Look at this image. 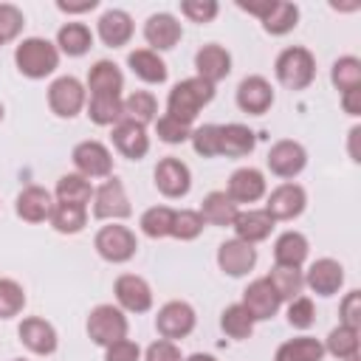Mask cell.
Masks as SVG:
<instances>
[{
  "label": "cell",
  "instance_id": "26",
  "mask_svg": "<svg viewBox=\"0 0 361 361\" xmlns=\"http://www.w3.org/2000/svg\"><path fill=\"white\" fill-rule=\"evenodd\" d=\"M121 87H124V73L118 71L116 62L99 59V62L90 65V71H87V90H90V96H102V93L121 96Z\"/></svg>",
  "mask_w": 361,
  "mask_h": 361
},
{
  "label": "cell",
  "instance_id": "19",
  "mask_svg": "<svg viewBox=\"0 0 361 361\" xmlns=\"http://www.w3.org/2000/svg\"><path fill=\"white\" fill-rule=\"evenodd\" d=\"M217 265L228 276H245L257 265V248L251 243L237 240V237L234 240H226L217 248Z\"/></svg>",
  "mask_w": 361,
  "mask_h": 361
},
{
  "label": "cell",
  "instance_id": "12",
  "mask_svg": "<svg viewBox=\"0 0 361 361\" xmlns=\"http://www.w3.org/2000/svg\"><path fill=\"white\" fill-rule=\"evenodd\" d=\"M113 293L124 313H147L152 307V288L138 274H121L113 282Z\"/></svg>",
  "mask_w": 361,
  "mask_h": 361
},
{
  "label": "cell",
  "instance_id": "10",
  "mask_svg": "<svg viewBox=\"0 0 361 361\" xmlns=\"http://www.w3.org/2000/svg\"><path fill=\"white\" fill-rule=\"evenodd\" d=\"M265 164H268L271 175H276V178H282V180H293V178L305 169L307 152H305V147H302L299 141L282 138V141H276V144L268 149Z\"/></svg>",
  "mask_w": 361,
  "mask_h": 361
},
{
  "label": "cell",
  "instance_id": "46",
  "mask_svg": "<svg viewBox=\"0 0 361 361\" xmlns=\"http://www.w3.org/2000/svg\"><path fill=\"white\" fill-rule=\"evenodd\" d=\"M23 25H25L23 11L14 3H0V45L17 39L20 31H23Z\"/></svg>",
  "mask_w": 361,
  "mask_h": 361
},
{
  "label": "cell",
  "instance_id": "57",
  "mask_svg": "<svg viewBox=\"0 0 361 361\" xmlns=\"http://www.w3.org/2000/svg\"><path fill=\"white\" fill-rule=\"evenodd\" d=\"M3 116H6V107H3V104H0V121H3Z\"/></svg>",
  "mask_w": 361,
  "mask_h": 361
},
{
  "label": "cell",
  "instance_id": "54",
  "mask_svg": "<svg viewBox=\"0 0 361 361\" xmlns=\"http://www.w3.org/2000/svg\"><path fill=\"white\" fill-rule=\"evenodd\" d=\"M96 6H99V0H82V3H65V0H59V3H56V8H59V11H68V14L93 11Z\"/></svg>",
  "mask_w": 361,
  "mask_h": 361
},
{
  "label": "cell",
  "instance_id": "2",
  "mask_svg": "<svg viewBox=\"0 0 361 361\" xmlns=\"http://www.w3.org/2000/svg\"><path fill=\"white\" fill-rule=\"evenodd\" d=\"M14 65L28 79H45L59 68V51L45 37H25L14 48Z\"/></svg>",
  "mask_w": 361,
  "mask_h": 361
},
{
  "label": "cell",
  "instance_id": "30",
  "mask_svg": "<svg viewBox=\"0 0 361 361\" xmlns=\"http://www.w3.org/2000/svg\"><path fill=\"white\" fill-rule=\"evenodd\" d=\"M254 144H257V135H254L251 127L237 124V121L220 124V155H226V158H243V155H248L254 149Z\"/></svg>",
  "mask_w": 361,
  "mask_h": 361
},
{
  "label": "cell",
  "instance_id": "58",
  "mask_svg": "<svg viewBox=\"0 0 361 361\" xmlns=\"http://www.w3.org/2000/svg\"><path fill=\"white\" fill-rule=\"evenodd\" d=\"M347 361H358V355H355V358H347Z\"/></svg>",
  "mask_w": 361,
  "mask_h": 361
},
{
  "label": "cell",
  "instance_id": "47",
  "mask_svg": "<svg viewBox=\"0 0 361 361\" xmlns=\"http://www.w3.org/2000/svg\"><path fill=\"white\" fill-rule=\"evenodd\" d=\"M155 130H158V138L164 144H183L192 135V127L189 124H183V121H178V118H172L166 113L155 118Z\"/></svg>",
  "mask_w": 361,
  "mask_h": 361
},
{
  "label": "cell",
  "instance_id": "36",
  "mask_svg": "<svg viewBox=\"0 0 361 361\" xmlns=\"http://www.w3.org/2000/svg\"><path fill=\"white\" fill-rule=\"evenodd\" d=\"M87 116H90V121L99 124V127H116V124L124 118V102H121V96H107V93L90 96V102H87Z\"/></svg>",
  "mask_w": 361,
  "mask_h": 361
},
{
  "label": "cell",
  "instance_id": "5",
  "mask_svg": "<svg viewBox=\"0 0 361 361\" xmlns=\"http://www.w3.org/2000/svg\"><path fill=\"white\" fill-rule=\"evenodd\" d=\"M127 316L118 305H96L90 313H87V322H85V330L90 336L93 344L99 347H110L113 341L118 338H127Z\"/></svg>",
  "mask_w": 361,
  "mask_h": 361
},
{
  "label": "cell",
  "instance_id": "3",
  "mask_svg": "<svg viewBox=\"0 0 361 361\" xmlns=\"http://www.w3.org/2000/svg\"><path fill=\"white\" fill-rule=\"evenodd\" d=\"M274 73L279 85H285L288 90H305L316 79V56L302 45H290L279 51L274 62Z\"/></svg>",
  "mask_w": 361,
  "mask_h": 361
},
{
  "label": "cell",
  "instance_id": "45",
  "mask_svg": "<svg viewBox=\"0 0 361 361\" xmlns=\"http://www.w3.org/2000/svg\"><path fill=\"white\" fill-rule=\"evenodd\" d=\"M189 141H192V149L197 155H203V158L220 155V124H200V127H195Z\"/></svg>",
  "mask_w": 361,
  "mask_h": 361
},
{
  "label": "cell",
  "instance_id": "32",
  "mask_svg": "<svg viewBox=\"0 0 361 361\" xmlns=\"http://www.w3.org/2000/svg\"><path fill=\"white\" fill-rule=\"evenodd\" d=\"M56 51L59 54H68V56H82L90 51L93 45V31L85 25V23H65L59 31H56Z\"/></svg>",
  "mask_w": 361,
  "mask_h": 361
},
{
  "label": "cell",
  "instance_id": "16",
  "mask_svg": "<svg viewBox=\"0 0 361 361\" xmlns=\"http://www.w3.org/2000/svg\"><path fill=\"white\" fill-rule=\"evenodd\" d=\"M17 336H20L23 347L31 350L34 355H51V353H56V344H59V336H56L54 324L39 319V316L23 319L20 327H17Z\"/></svg>",
  "mask_w": 361,
  "mask_h": 361
},
{
  "label": "cell",
  "instance_id": "27",
  "mask_svg": "<svg viewBox=\"0 0 361 361\" xmlns=\"http://www.w3.org/2000/svg\"><path fill=\"white\" fill-rule=\"evenodd\" d=\"M307 237L302 231H282L274 243V262L282 265V268H302L305 259H307Z\"/></svg>",
  "mask_w": 361,
  "mask_h": 361
},
{
  "label": "cell",
  "instance_id": "55",
  "mask_svg": "<svg viewBox=\"0 0 361 361\" xmlns=\"http://www.w3.org/2000/svg\"><path fill=\"white\" fill-rule=\"evenodd\" d=\"M358 135H361V127H353L350 130V158L358 164L361 161V152H358Z\"/></svg>",
  "mask_w": 361,
  "mask_h": 361
},
{
  "label": "cell",
  "instance_id": "22",
  "mask_svg": "<svg viewBox=\"0 0 361 361\" xmlns=\"http://www.w3.org/2000/svg\"><path fill=\"white\" fill-rule=\"evenodd\" d=\"M54 195L45 189V186H25L17 200H14V209H17V217L25 220V223H45L51 217V209H54Z\"/></svg>",
  "mask_w": 361,
  "mask_h": 361
},
{
  "label": "cell",
  "instance_id": "28",
  "mask_svg": "<svg viewBox=\"0 0 361 361\" xmlns=\"http://www.w3.org/2000/svg\"><path fill=\"white\" fill-rule=\"evenodd\" d=\"M127 65H130V71H133L141 82H147V85H164V82H166V62L161 59V54H155V51H149V48H135V51H130Z\"/></svg>",
  "mask_w": 361,
  "mask_h": 361
},
{
  "label": "cell",
  "instance_id": "29",
  "mask_svg": "<svg viewBox=\"0 0 361 361\" xmlns=\"http://www.w3.org/2000/svg\"><path fill=\"white\" fill-rule=\"evenodd\" d=\"M259 23H262V28L268 34L282 37V34H288V31L296 28V23H299V6L296 3H288V0H271L268 8H265V14L259 17Z\"/></svg>",
  "mask_w": 361,
  "mask_h": 361
},
{
  "label": "cell",
  "instance_id": "34",
  "mask_svg": "<svg viewBox=\"0 0 361 361\" xmlns=\"http://www.w3.org/2000/svg\"><path fill=\"white\" fill-rule=\"evenodd\" d=\"M56 203H73V206H87L93 200V183L79 175V172H68L56 180Z\"/></svg>",
  "mask_w": 361,
  "mask_h": 361
},
{
  "label": "cell",
  "instance_id": "24",
  "mask_svg": "<svg viewBox=\"0 0 361 361\" xmlns=\"http://www.w3.org/2000/svg\"><path fill=\"white\" fill-rule=\"evenodd\" d=\"M195 71L203 82L209 85H217L223 82L228 73H231V54L223 48V45H203L197 54H195Z\"/></svg>",
  "mask_w": 361,
  "mask_h": 361
},
{
  "label": "cell",
  "instance_id": "11",
  "mask_svg": "<svg viewBox=\"0 0 361 361\" xmlns=\"http://www.w3.org/2000/svg\"><path fill=\"white\" fill-rule=\"evenodd\" d=\"M305 206H307V195L293 180H285L276 189H271V195L265 200V212L274 217V223H279V220H296L305 212Z\"/></svg>",
  "mask_w": 361,
  "mask_h": 361
},
{
  "label": "cell",
  "instance_id": "41",
  "mask_svg": "<svg viewBox=\"0 0 361 361\" xmlns=\"http://www.w3.org/2000/svg\"><path fill=\"white\" fill-rule=\"evenodd\" d=\"M172 217H175V209H169V206H149L141 214L138 226H141V231L149 240H164V237L172 234Z\"/></svg>",
  "mask_w": 361,
  "mask_h": 361
},
{
  "label": "cell",
  "instance_id": "56",
  "mask_svg": "<svg viewBox=\"0 0 361 361\" xmlns=\"http://www.w3.org/2000/svg\"><path fill=\"white\" fill-rule=\"evenodd\" d=\"M183 361H217V358L209 355V353H192V355H186Z\"/></svg>",
  "mask_w": 361,
  "mask_h": 361
},
{
  "label": "cell",
  "instance_id": "4",
  "mask_svg": "<svg viewBox=\"0 0 361 361\" xmlns=\"http://www.w3.org/2000/svg\"><path fill=\"white\" fill-rule=\"evenodd\" d=\"M93 248L96 254L104 259V262H113V265H121V262H130L138 251V237L135 231H130L127 226L121 223H110V226H102L93 237Z\"/></svg>",
  "mask_w": 361,
  "mask_h": 361
},
{
  "label": "cell",
  "instance_id": "31",
  "mask_svg": "<svg viewBox=\"0 0 361 361\" xmlns=\"http://www.w3.org/2000/svg\"><path fill=\"white\" fill-rule=\"evenodd\" d=\"M322 358H324V347L313 336L288 338L274 353V361H322Z\"/></svg>",
  "mask_w": 361,
  "mask_h": 361
},
{
  "label": "cell",
  "instance_id": "18",
  "mask_svg": "<svg viewBox=\"0 0 361 361\" xmlns=\"http://www.w3.org/2000/svg\"><path fill=\"white\" fill-rule=\"evenodd\" d=\"M268 183H265V175L254 166H240L231 172L228 183H226V195L240 206V203H257L262 195H265Z\"/></svg>",
  "mask_w": 361,
  "mask_h": 361
},
{
  "label": "cell",
  "instance_id": "8",
  "mask_svg": "<svg viewBox=\"0 0 361 361\" xmlns=\"http://www.w3.org/2000/svg\"><path fill=\"white\" fill-rule=\"evenodd\" d=\"M195 307L183 299H172L166 305L158 307V316H155V330L161 338L166 341H178V338H186L192 330H195Z\"/></svg>",
  "mask_w": 361,
  "mask_h": 361
},
{
  "label": "cell",
  "instance_id": "53",
  "mask_svg": "<svg viewBox=\"0 0 361 361\" xmlns=\"http://www.w3.org/2000/svg\"><path fill=\"white\" fill-rule=\"evenodd\" d=\"M341 107L347 116H358L361 113V90H347L341 93Z\"/></svg>",
  "mask_w": 361,
  "mask_h": 361
},
{
  "label": "cell",
  "instance_id": "1",
  "mask_svg": "<svg viewBox=\"0 0 361 361\" xmlns=\"http://www.w3.org/2000/svg\"><path fill=\"white\" fill-rule=\"evenodd\" d=\"M214 99V85L203 82L200 76H189L183 82H178L169 96H166V116L183 121L192 127V121L197 118V113Z\"/></svg>",
  "mask_w": 361,
  "mask_h": 361
},
{
  "label": "cell",
  "instance_id": "52",
  "mask_svg": "<svg viewBox=\"0 0 361 361\" xmlns=\"http://www.w3.org/2000/svg\"><path fill=\"white\" fill-rule=\"evenodd\" d=\"M144 361H183V353L175 341H166V338H158L147 347L144 353Z\"/></svg>",
  "mask_w": 361,
  "mask_h": 361
},
{
  "label": "cell",
  "instance_id": "7",
  "mask_svg": "<svg viewBox=\"0 0 361 361\" xmlns=\"http://www.w3.org/2000/svg\"><path fill=\"white\" fill-rule=\"evenodd\" d=\"M87 104V87L76 76H56L48 85V107L59 118H73Z\"/></svg>",
  "mask_w": 361,
  "mask_h": 361
},
{
  "label": "cell",
  "instance_id": "15",
  "mask_svg": "<svg viewBox=\"0 0 361 361\" xmlns=\"http://www.w3.org/2000/svg\"><path fill=\"white\" fill-rule=\"evenodd\" d=\"M302 279H305V285H307L316 296H333V293H338L341 285H344V268H341L338 259L322 257V259L310 262V268L302 274Z\"/></svg>",
  "mask_w": 361,
  "mask_h": 361
},
{
  "label": "cell",
  "instance_id": "39",
  "mask_svg": "<svg viewBox=\"0 0 361 361\" xmlns=\"http://www.w3.org/2000/svg\"><path fill=\"white\" fill-rule=\"evenodd\" d=\"M121 102H124V118L127 121H135L141 127H147L158 116V102H155V96L149 90H133Z\"/></svg>",
  "mask_w": 361,
  "mask_h": 361
},
{
  "label": "cell",
  "instance_id": "13",
  "mask_svg": "<svg viewBox=\"0 0 361 361\" xmlns=\"http://www.w3.org/2000/svg\"><path fill=\"white\" fill-rule=\"evenodd\" d=\"M237 107L248 116H262L271 110L274 104V87L265 76L254 73V76H245L240 85H237Z\"/></svg>",
  "mask_w": 361,
  "mask_h": 361
},
{
  "label": "cell",
  "instance_id": "14",
  "mask_svg": "<svg viewBox=\"0 0 361 361\" xmlns=\"http://www.w3.org/2000/svg\"><path fill=\"white\" fill-rule=\"evenodd\" d=\"M155 186L164 197H186L192 189V172L180 158H161L155 166Z\"/></svg>",
  "mask_w": 361,
  "mask_h": 361
},
{
  "label": "cell",
  "instance_id": "59",
  "mask_svg": "<svg viewBox=\"0 0 361 361\" xmlns=\"http://www.w3.org/2000/svg\"><path fill=\"white\" fill-rule=\"evenodd\" d=\"M14 361H23V358H14Z\"/></svg>",
  "mask_w": 361,
  "mask_h": 361
},
{
  "label": "cell",
  "instance_id": "40",
  "mask_svg": "<svg viewBox=\"0 0 361 361\" xmlns=\"http://www.w3.org/2000/svg\"><path fill=\"white\" fill-rule=\"evenodd\" d=\"M330 79H333V85H336L338 93L361 90V59L358 56H338L333 62Z\"/></svg>",
  "mask_w": 361,
  "mask_h": 361
},
{
  "label": "cell",
  "instance_id": "50",
  "mask_svg": "<svg viewBox=\"0 0 361 361\" xmlns=\"http://www.w3.org/2000/svg\"><path fill=\"white\" fill-rule=\"evenodd\" d=\"M338 316H341L338 324L361 327V290L344 293V299H341V305H338Z\"/></svg>",
  "mask_w": 361,
  "mask_h": 361
},
{
  "label": "cell",
  "instance_id": "43",
  "mask_svg": "<svg viewBox=\"0 0 361 361\" xmlns=\"http://www.w3.org/2000/svg\"><path fill=\"white\" fill-rule=\"evenodd\" d=\"M25 307V290L17 279L0 276V319H14Z\"/></svg>",
  "mask_w": 361,
  "mask_h": 361
},
{
  "label": "cell",
  "instance_id": "33",
  "mask_svg": "<svg viewBox=\"0 0 361 361\" xmlns=\"http://www.w3.org/2000/svg\"><path fill=\"white\" fill-rule=\"evenodd\" d=\"M237 212H240V206L226 192H209L200 203V217L209 226H231Z\"/></svg>",
  "mask_w": 361,
  "mask_h": 361
},
{
  "label": "cell",
  "instance_id": "37",
  "mask_svg": "<svg viewBox=\"0 0 361 361\" xmlns=\"http://www.w3.org/2000/svg\"><path fill=\"white\" fill-rule=\"evenodd\" d=\"M48 223L59 234H79L87 223V206H73V203H54Z\"/></svg>",
  "mask_w": 361,
  "mask_h": 361
},
{
  "label": "cell",
  "instance_id": "48",
  "mask_svg": "<svg viewBox=\"0 0 361 361\" xmlns=\"http://www.w3.org/2000/svg\"><path fill=\"white\" fill-rule=\"evenodd\" d=\"M313 322H316L313 299H307V296H296V299L288 302V324H290V327H296V330H307Z\"/></svg>",
  "mask_w": 361,
  "mask_h": 361
},
{
  "label": "cell",
  "instance_id": "25",
  "mask_svg": "<svg viewBox=\"0 0 361 361\" xmlns=\"http://www.w3.org/2000/svg\"><path fill=\"white\" fill-rule=\"evenodd\" d=\"M274 226H276V223H274V217H271L265 209H245V212H237V217H234V223H231L237 240L251 243V245L268 240L271 231H274Z\"/></svg>",
  "mask_w": 361,
  "mask_h": 361
},
{
  "label": "cell",
  "instance_id": "23",
  "mask_svg": "<svg viewBox=\"0 0 361 361\" xmlns=\"http://www.w3.org/2000/svg\"><path fill=\"white\" fill-rule=\"evenodd\" d=\"M96 31H99V39L107 45V48H121L133 39V17L124 11V8H107L99 23H96Z\"/></svg>",
  "mask_w": 361,
  "mask_h": 361
},
{
  "label": "cell",
  "instance_id": "38",
  "mask_svg": "<svg viewBox=\"0 0 361 361\" xmlns=\"http://www.w3.org/2000/svg\"><path fill=\"white\" fill-rule=\"evenodd\" d=\"M265 279H268V285L274 288V293L279 296V302H290V299L302 296L305 279H302V271H299V268H282V265H274L271 274H268Z\"/></svg>",
  "mask_w": 361,
  "mask_h": 361
},
{
  "label": "cell",
  "instance_id": "17",
  "mask_svg": "<svg viewBox=\"0 0 361 361\" xmlns=\"http://www.w3.org/2000/svg\"><path fill=\"white\" fill-rule=\"evenodd\" d=\"M183 37V28L178 23V17L166 14V11H158V14H149L147 23H144V39L149 45V51H169L180 42Z\"/></svg>",
  "mask_w": 361,
  "mask_h": 361
},
{
  "label": "cell",
  "instance_id": "44",
  "mask_svg": "<svg viewBox=\"0 0 361 361\" xmlns=\"http://www.w3.org/2000/svg\"><path fill=\"white\" fill-rule=\"evenodd\" d=\"M203 226H206V223H203L200 212H195V209H178L175 217H172V234H169V237H175V240H180V243H189V240L200 237Z\"/></svg>",
  "mask_w": 361,
  "mask_h": 361
},
{
  "label": "cell",
  "instance_id": "42",
  "mask_svg": "<svg viewBox=\"0 0 361 361\" xmlns=\"http://www.w3.org/2000/svg\"><path fill=\"white\" fill-rule=\"evenodd\" d=\"M254 319L248 316V310L237 302V305H228L223 313H220V327L228 338H248L254 333Z\"/></svg>",
  "mask_w": 361,
  "mask_h": 361
},
{
  "label": "cell",
  "instance_id": "49",
  "mask_svg": "<svg viewBox=\"0 0 361 361\" xmlns=\"http://www.w3.org/2000/svg\"><path fill=\"white\" fill-rule=\"evenodd\" d=\"M220 6L214 0H183L180 3V14L192 23H212L217 17Z\"/></svg>",
  "mask_w": 361,
  "mask_h": 361
},
{
  "label": "cell",
  "instance_id": "51",
  "mask_svg": "<svg viewBox=\"0 0 361 361\" xmlns=\"http://www.w3.org/2000/svg\"><path fill=\"white\" fill-rule=\"evenodd\" d=\"M104 361H141V347L133 338H118L104 347Z\"/></svg>",
  "mask_w": 361,
  "mask_h": 361
},
{
  "label": "cell",
  "instance_id": "9",
  "mask_svg": "<svg viewBox=\"0 0 361 361\" xmlns=\"http://www.w3.org/2000/svg\"><path fill=\"white\" fill-rule=\"evenodd\" d=\"M73 158V166L79 175H85L87 180L93 178H110L113 175V152L96 141V138H87V141H79L71 152Z\"/></svg>",
  "mask_w": 361,
  "mask_h": 361
},
{
  "label": "cell",
  "instance_id": "35",
  "mask_svg": "<svg viewBox=\"0 0 361 361\" xmlns=\"http://www.w3.org/2000/svg\"><path fill=\"white\" fill-rule=\"evenodd\" d=\"M322 347H324V353H330V355L338 358V361L355 358V355H358V347H361V341H358V327H347V324L333 327V330L327 333V338L322 341Z\"/></svg>",
  "mask_w": 361,
  "mask_h": 361
},
{
  "label": "cell",
  "instance_id": "6",
  "mask_svg": "<svg viewBox=\"0 0 361 361\" xmlns=\"http://www.w3.org/2000/svg\"><path fill=\"white\" fill-rule=\"evenodd\" d=\"M130 214H133V206L124 192V183L116 175L104 178V183L93 189V217L118 223V220H127Z\"/></svg>",
  "mask_w": 361,
  "mask_h": 361
},
{
  "label": "cell",
  "instance_id": "21",
  "mask_svg": "<svg viewBox=\"0 0 361 361\" xmlns=\"http://www.w3.org/2000/svg\"><path fill=\"white\" fill-rule=\"evenodd\" d=\"M245 310H248V316L254 319V322H265V319H274L276 316V310H279V296L274 293V288L268 285V279L262 276V279H254L245 290H243V302H240Z\"/></svg>",
  "mask_w": 361,
  "mask_h": 361
},
{
  "label": "cell",
  "instance_id": "20",
  "mask_svg": "<svg viewBox=\"0 0 361 361\" xmlns=\"http://www.w3.org/2000/svg\"><path fill=\"white\" fill-rule=\"evenodd\" d=\"M110 138H113L116 152L124 155V158H130V161H141V158L149 152V135H147V127H141V124H135V121L121 118V121L113 127Z\"/></svg>",
  "mask_w": 361,
  "mask_h": 361
}]
</instances>
